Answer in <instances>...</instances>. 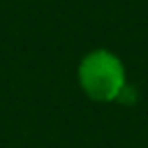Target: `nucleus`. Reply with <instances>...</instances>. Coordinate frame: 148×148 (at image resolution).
<instances>
[{"label": "nucleus", "instance_id": "nucleus-1", "mask_svg": "<svg viewBox=\"0 0 148 148\" xmlns=\"http://www.w3.org/2000/svg\"><path fill=\"white\" fill-rule=\"evenodd\" d=\"M76 79L86 97L92 102H116L127 88L125 65L109 49L88 51L76 67Z\"/></svg>", "mask_w": 148, "mask_h": 148}]
</instances>
